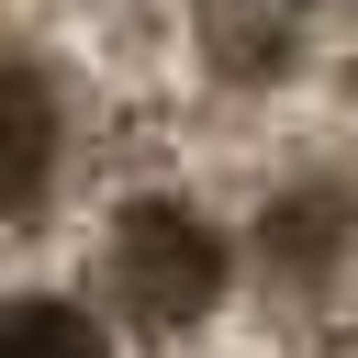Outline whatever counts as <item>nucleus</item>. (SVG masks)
Segmentation results:
<instances>
[{
	"mask_svg": "<svg viewBox=\"0 0 358 358\" xmlns=\"http://www.w3.org/2000/svg\"><path fill=\"white\" fill-rule=\"evenodd\" d=\"M190 11H201V56L224 78H268L302 45V0H190Z\"/></svg>",
	"mask_w": 358,
	"mask_h": 358,
	"instance_id": "obj_3",
	"label": "nucleus"
},
{
	"mask_svg": "<svg viewBox=\"0 0 358 358\" xmlns=\"http://www.w3.org/2000/svg\"><path fill=\"white\" fill-rule=\"evenodd\" d=\"M0 358H112L78 302H0Z\"/></svg>",
	"mask_w": 358,
	"mask_h": 358,
	"instance_id": "obj_4",
	"label": "nucleus"
},
{
	"mask_svg": "<svg viewBox=\"0 0 358 358\" xmlns=\"http://www.w3.org/2000/svg\"><path fill=\"white\" fill-rule=\"evenodd\" d=\"M336 235H347V190H291V201H268V257H280V268H324Z\"/></svg>",
	"mask_w": 358,
	"mask_h": 358,
	"instance_id": "obj_5",
	"label": "nucleus"
},
{
	"mask_svg": "<svg viewBox=\"0 0 358 358\" xmlns=\"http://www.w3.org/2000/svg\"><path fill=\"white\" fill-rule=\"evenodd\" d=\"M56 168V101L22 56H0V213H34Z\"/></svg>",
	"mask_w": 358,
	"mask_h": 358,
	"instance_id": "obj_2",
	"label": "nucleus"
},
{
	"mask_svg": "<svg viewBox=\"0 0 358 358\" xmlns=\"http://www.w3.org/2000/svg\"><path fill=\"white\" fill-rule=\"evenodd\" d=\"M112 291H123L134 324L179 336V324H201L213 291H224V235H213L201 213H179V201H134V213L112 224Z\"/></svg>",
	"mask_w": 358,
	"mask_h": 358,
	"instance_id": "obj_1",
	"label": "nucleus"
}]
</instances>
